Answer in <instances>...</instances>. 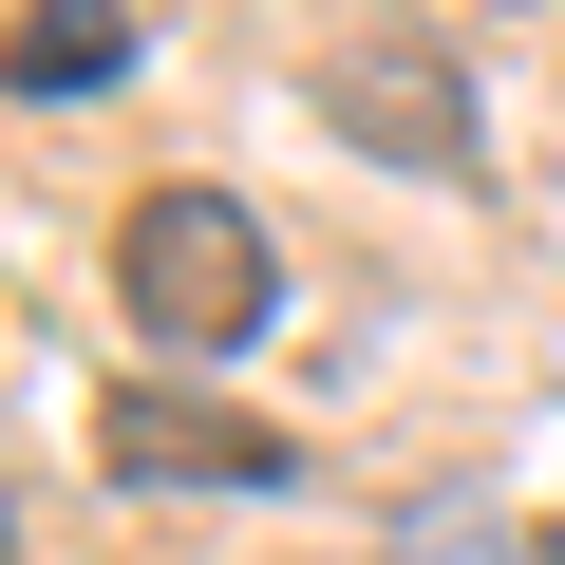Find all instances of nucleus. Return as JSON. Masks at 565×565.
I'll list each match as a JSON object with an SVG mask.
<instances>
[{"label":"nucleus","instance_id":"39448f33","mask_svg":"<svg viewBox=\"0 0 565 565\" xmlns=\"http://www.w3.org/2000/svg\"><path fill=\"white\" fill-rule=\"evenodd\" d=\"M0 76H20V95H114L132 76V20H114V0H39V20L0 39Z\"/></svg>","mask_w":565,"mask_h":565},{"label":"nucleus","instance_id":"f03ea898","mask_svg":"<svg viewBox=\"0 0 565 565\" xmlns=\"http://www.w3.org/2000/svg\"><path fill=\"white\" fill-rule=\"evenodd\" d=\"M95 471H132V490H282V434L226 415L207 377H114L95 396Z\"/></svg>","mask_w":565,"mask_h":565},{"label":"nucleus","instance_id":"20e7f679","mask_svg":"<svg viewBox=\"0 0 565 565\" xmlns=\"http://www.w3.org/2000/svg\"><path fill=\"white\" fill-rule=\"evenodd\" d=\"M377 565H565V527L509 509V490H415V509L377 527Z\"/></svg>","mask_w":565,"mask_h":565},{"label":"nucleus","instance_id":"7ed1b4c3","mask_svg":"<svg viewBox=\"0 0 565 565\" xmlns=\"http://www.w3.org/2000/svg\"><path fill=\"white\" fill-rule=\"evenodd\" d=\"M321 114H340L359 151H396V170H471V95H452V57H434V39L340 57V76H321Z\"/></svg>","mask_w":565,"mask_h":565},{"label":"nucleus","instance_id":"f257e3e1","mask_svg":"<svg viewBox=\"0 0 565 565\" xmlns=\"http://www.w3.org/2000/svg\"><path fill=\"white\" fill-rule=\"evenodd\" d=\"M114 321H132L151 359H245V340L282 321L264 207H245V189H132V226H114Z\"/></svg>","mask_w":565,"mask_h":565}]
</instances>
